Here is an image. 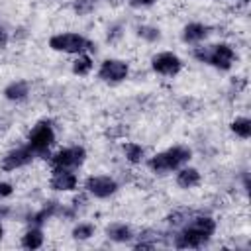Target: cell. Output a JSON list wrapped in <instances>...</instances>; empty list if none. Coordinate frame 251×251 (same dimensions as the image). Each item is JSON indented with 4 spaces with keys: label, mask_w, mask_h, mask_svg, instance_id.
Masks as SVG:
<instances>
[{
    "label": "cell",
    "mask_w": 251,
    "mask_h": 251,
    "mask_svg": "<svg viewBox=\"0 0 251 251\" xmlns=\"http://www.w3.org/2000/svg\"><path fill=\"white\" fill-rule=\"evenodd\" d=\"M216 231V222L210 216H194L188 218L182 229L175 235V247L178 249H196L210 241Z\"/></svg>",
    "instance_id": "1"
},
{
    "label": "cell",
    "mask_w": 251,
    "mask_h": 251,
    "mask_svg": "<svg viewBox=\"0 0 251 251\" xmlns=\"http://www.w3.org/2000/svg\"><path fill=\"white\" fill-rule=\"evenodd\" d=\"M192 157V151L184 145H175V147H169L157 155H153L147 165L153 173H159V175H165V173H171V171H178L184 163H188Z\"/></svg>",
    "instance_id": "2"
},
{
    "label": "cell",
    "mask_w": 251,
    "mask_h": 251,
    "mask_svg": "<svg viewBox=\"0 0 251 251\" xmlns=\"http://www.w3.org/2000/svg\"><path fill=\"white\" fill-rule=\"evenodd\" d=\"M194 59H198L200 63H206L214 69L220 71H229L233 61H235V51L231 45L227 43H216V45H208V47H196L192 51Z\"/></svg>",
    "instance_id": "3"
},
{
    "label": "cell",
    "mask_w": 251,
    "mask_h": 251,
    "mask_svg": "<svg viewBox=\"0 0 251 251\" xmlns=\"http://www.w3.org/2000/svg\"><path fill=\"white\" fill-rule=\"evenodd\" d=\"M49 47L55 49V51H61V53H71V55H80V53H86V51H94V43L90 39H86L80 33H73V31L53 35L49 39Z\"/></svg>",
    "instance_id": "4"
},
{
    "label": "cell",
    "mask_w": 251,
    "mask_h": 251,
    "mask_svg": "<svg viewBox=\"0 0 251 251\" xmlns=\"http://www.w3.org/2000/svg\"><path fill=\"white\" fill-rule=\"evenodd\" d=\"M53 143H55V129L47 120L37 122L27 133V145L37 157H45L47 151L53 147Z\"/></svg>",
    "instance_id": "5"
},
{
    "label": "cell",
    "mask_w": 251,
    "mask_h": 251,
    "mask_svg": "<svg viewBox=\"0 0 251 251\" xmlns=\"http://www.w3.org/2000/svg\"><path fill=\"white\" fill-rule=\"evenodd\" d=\"M86 159V151L84 147L80 145H73V147H65V149H59L55 155H51L49 159V165L53 169H71L75 171L76 167H80Z\"/></svg>",
    "instance_id": "6"
},
{
    "label": "cell",
    "mask_w": 251,
    "mask_h": 251,
    "mask_svg": "<svg viewBox=\"0 0 251 251\" xmlns=\"http://www.w3.org/2000/svg\"><path fill=\"white\" fill-rule=\"evenodd\" d=\"M129 75V65L122 59H106L98 69V78L110 84L126 80Z\"/></svg>",
    "instance_id": "7"
},
{
    "label": "cell",
    "mask_w": 251,
    "mask_h": 251,
    "mask_svg": "<svg viewBox=\"0 0 251 251\" xmlns=\"http://www.w3.org/2000/svg\"><path fill=\"white\" fill-rule=\"evenodd\" d=\"M84 188L94 198H110V196H114L118 192V182L108 175H96V176H88L86 178Z\"/></svg>",
    "instance_id": "8"
},
{
    "label": "cell",
    "mask_w": 251,
    "mask_h": 251,
    "mask_svg": "<svg viewBox=\"0 0 251 251\" xmlns=\"http://www.w3.org/2000/svg\"><path fill=\"white\" fill-rule=\"evenodd\" d=\"M151 67L155 73L163 75V76H175L180 73L182 69V61L171 53V51H163V53H157L153 59H151Z\"/></svg>",
    "instance_id": "9"
},
{
    "label": "cell",
    "mask_w": 251,
    "mask_h": 251,
    "mask_svg": "<svg viewBox=\"0 0 251 251\" xmlns=\"http://www.w3.org/2000/svg\"><path fill=\"white\" fill-rule=\"evenodd\" d=\"M37 155L31 151V147L25 143L22 147H16L12 151H8L4 157H2V169L4 171H16V169H22L25 165H29Z\"/></svg>",
    "instance_id": "10"
},
{
    "label": "cell",
    "mask_w": 251,
    "mask_h": 251,
    "mask_svg": "<svg viewBox=\"0 0 251 251\" xmlns=\"http://www.w3.org/2000/svg\"><path fill=\"white\" fill-rule=\"evenodd\" d=\"M49 184H51L53 190L69 192V190H75L76 188L78 178H76V175L71 169H53V176H51Z\"/></svg>",
    "instance_id": "11"
},
{
    "label": "cell",
    "mask_w": 251,
    "mask_h": 251,
    "mask_svg": "<svg viewBox=\"0 0 251 251\" xmlns=\"http://www.w3.org/2000/svg\"><path fill=\"white\" fill-rule=\"evenodd\" d=\"M210 33L208 25L200 24V22H192V24H186L184 29H182V41L184 43H200L202 39H206V35Z\"/></svg>",
    "instance_id": "12"
},
{
    "label": "cell",
    "mask_w": 251,
    "mask_h": 251,
    "mask_svg": "<svg viewBox=\"0 0 251 251\" xmlns=\"http://www.w3.org/2000/svg\"><path fill=\"white\" fill-rule=\"evenodd\" d=\"M29 94V84L25 80H14L4 88V98L10 102H22Z\"/></svg>",
    "instance_id": "13"
},
{
    "label": "cell",
    "mask_w": 251,
    "mask_h": 251,
    "mask_svg": "<svg viewBox=\"0 0 251 251\" xmlns=\"http://www.w3.org/2000/svg\"><path fill=\"white\" fill-rule=\"evenodd\" d=\"M176 184L180 188H194L200 184V173L194 167H180L176 173Z\"/></svg>",
    "instance_id": "14"
},
{
    "label": "cell",
    "mask_w": 251,
    "mask_h": 251,
    "mask_svg": "<svg viewBox=\"0 0 251 251\" xmlns=\"http://www.w3.org/2000/svg\"><path fill=\"white\" fill-rule=\"evenodd\" d=\"M106 235H108V239H112L116 243H127V241L133 239V231L126 224H112V226H108L106 227Z\"/></svg>",
    "instance_id": "15"
},
{
    "label": "cell",
    "mask_w": 251,
    "mask_h": 251,
    "mask_svg": "<svg viewBox=\"0 0 251 251\" xmlns=\"http://www.w3.org/2000/svg\"><path fill=\"white\" fill-rule=\"evenodd\" d=\"M59 202H49V204H45L39 212H35V214H31L29 216V224L31 226H41V224H45L49 218H53V216H57L59 214Z\"/></svg>",
    "instance_id": "16"
},
{
    "label": "cell",
    "mask_w": 251,
    "mask_h": 251,
    "mask_svg": "<svg viewBox=\"0 0 251 251\" xmlns=\"http://www.w3.org/2000/svg\"><path fill=\"white\" fill-rule=\"evenodd\" d=\"M43 245V231L39 226H31L24 235H22V247L25 249H39Z\"/></svg>",
    "instance_id": "17"
},
{
    "label": "cell",
    "mask_w": 251,
    "mask_h": 251,
    "mask_svg": "<svg viewBox=\"0 0 251 251\" xmlns=\"http://www.w3.org/2000/svg\"><path fill=\"white\" fill-rule=\"evenodd\" d=\"M124 155H126V159H127L129 163L137 165V163L143 161V157H145V149H143L139 143L127 141V143H124Z\"/></svg>",
    "instance_id": "18"
},
{
    "label": "cell",
    "mask_w": 251,
    "mask_h": 251,
    "mask_svg": "<svg viewBox=\"0 0 251 251\" xmlns=\"http://www.w3.org/2000/svg\"><path fill=\"white\" fill-rule=\"evenodd\" d=\"M229 127L241 139H249L251 137V120L249 118H235Z\"/></svg>",
    "instance_id": "19"
},
{
    "label": "cell",
    "mask_w": 251,
    "mask_h": 251,
    "mask_svg": "<svg viewBox=\"0 0 251 251\" xmlns=\"http://www.w3.org/2000/svg\"><path fill=\"white\" fill-rule=\"evenodd\" d=\"M90 71H92V59H90V55H86V53L76 55V59L73 63V73L78 75V76H84Z\"/></svg>",
    "instance_id": "20"
},
{
    "label": "cell",
    "mask_w": 251,
    "mask_h": 251,
    "mask_svg": "<svg viewBox=\"0 0 251 251\" xmlns=\"http://www.w3.org/2000/svg\"><path fill=\"white\" fill-rule=\"evenodd\" d=\"M137 35H139L141 39L153 43V41H157V39L161 37V31H159V27H153V25H139V27H137Z\"/></svg>",
    "instance_id": "21"
},
{
    "label": "cell",
    "mask_w": 251,
    "mask_h": 251,
    "mask_svg": "<svg viewBox=\"0 0 251 251\" xmlns=\"http://www.w3.org/2000/svg\"><path fill=\"white\" fill-rule=\"evenodd\" d=\"M92 235H94V226L92 224L82 222V224H78V226L73 227V237L75 239H88Z\"/></svg>",
    "instance_id": "22"
},
{
    "label": "cell",
    "mask_w": 251,
    "mask_h": 251,
    "mask_svg": "<svg viewBox=\"0 0 251 251\" xmlns=\"http://www.w3.org/2000/svg\"><path fill=\"white\" fill-rule=\"evenodd\" d=\"M92 8H94V0H78V2L75 4V10H76L78 14H88Z\"/></svg>",
    "instance_id": "23"
},
{
    "label": "cell",
    "mask_w": 251,
    "mask_h": 251,
    "mask_svg": "<svg viewBox=\"0 0 251 251\" xmlns=\"http://www.w3.org/2000/svg\"><path fill=\"white\" fill-rule=\"evenodd\" d=\"M12 192H14L12 184H10V182H4V180H0V200H2V198H8V196H12Z\"/></svg>",
    "instance_id": "24"
},
{
    "label": "cell",
    "mask_w": 251,
    "mask_h": 251,
    "mask_svg": "<svg viewBox=\"0 0 251 251\" xmlns=\"http://www.w3.org/2000/svg\"><path fill=\"white\" fill-rule=\"evenodd\" d=\"M133 8H145V6H151V4H155L157 0H127Z\"/></svg>",
    "instance_id": "25"
},
{
    "label": "cell",
    "mask_w": 251,
    "mask_h": 251,
    "mask_svg": "<svg viewBox=\"0 0 251 251\" xmlns=\"http://www.w3.org/2000/svg\"><path fill=\"white\" fill-rule=\"evenodd\" d=\"M8 45V31L0 25V47H6Z\"/></svg>",
    "instance_id": "26"
},
{
    "label": "cell",
    "mask_w": 251,
    "mask_h": 251,
    "mask_svg": "<svg viewBox=\"0 0 251 251\" xmlns=\"http://www.w3.org/2000/svg\"><path fill=\"white\" fill-rule=\"evenodd\" d=\"M4 237V227H2V224H0V239Z\"/></svg>",
    "instance_id": "27"
}]
</instances>
